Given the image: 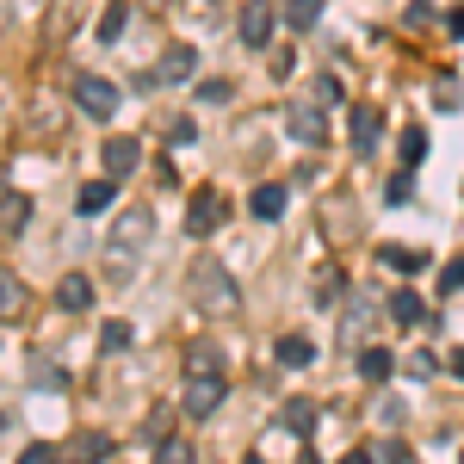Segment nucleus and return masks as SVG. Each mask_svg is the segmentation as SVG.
Returning <instances> with one entry per match:
<instances>
[{"mask_svg":"<svg viewBox=\"0 0 464 464\" xmlns=\"http://www.w3.org/2000/svg\"><path fill=\"white\" fill-rule=\"evenodd\" d=\"M149 236H155V217L149 211H124L118 217L106 254H100V279H106V285H130V279H137V260L149 254Z\"/></svg>","mask_w":464,"mask_h":464,"instance_id":"1","label":"nucleus"},{"mask_svg":"<svg viewBox=\"0 0 464 464\" xmlns=\"http://www.w3.org/2000/svg\"><path fill=\"white\" fill-rule=\"evenodd\" d=\"M186 291H192V304H198L205 316H236V310H242V285H236L229 266H217V260H192Z\"/></svg>","mask_w":464,"mask_h":464,"instance_id":"2","label":"nucleus"},{"mask_svg":"<svg viewBox=\"0 0 464 464\" xmlns=\"http://www.w3.org/2000/svg\"><path fill=\"white\" fill-rule=\"evenodd\" d=\"M118 100H124L118 81H106V74H74V106L87 111L93 124H106L111 111H118Z\"/></svg>","mask_w":464,"mask_h":464,"instance_id":"3","label":"nucleus"},{"mask_svg":"<svg viewBox=\"0 0 464 464\" xmlns=\"http://www.w3.org/2000/svg\"><path fill=\"white\" fill-rule=\"evenodd\" d=\"M223 396H229L223 372H192V384H186V396H179V409H186V421H205V415L223 409Z\"/></svg>","mask_w":464,"mask_h":464,"instance_id":"4","label":"nucleus"},{"mask_svg":"<svg viewBox=\"0 0 464 464\" xmlns=\"http://www.w3.org/2000/svg\"><path fill=\"white\" fill-rule=\"evenodd\" d=\"M186 81H198V56L186 44H168L161 63H155V87H186Z\"/></svg>","mask_w":464,"mask_h":464,"instance_id":"5","label":"nucleus"},{"mask_svg":"<svg viewBox=\"0 0 464 464\" xmlns=\"http://www.w3.org/2000/svg\"><path fill=\"white\" fill-rule=\"evenodd\" d=\"M111 459V433H100V428H81L63 446V464H106Z\"/></svg>","mask_w":464,"mask_h":464,"instance_id":"6","label":"nucleus"},{"mask_svg":"<svg viewBox=\"0 0 464 464\" xmlns=\"http://www.w3.org/2000/svg\"><path fill=\"white\" fill-rule=\"evenodd\" d=\"M347 130H353V155H372L378 137H384V111L378 106H353L347 111Z\"/></svg>","mask_w":464,"mask_h":464,"instance_id":"7","label":"nucleus"},{"mask_svg":"<svg viewBox=\"0 0 464 464\" xmlns=\"http://www.w3.org/2000/svg\"><path fill=\"white\" fill-rule=\"evenodd\" d=\"M217 223H223V192H217V186H205V192L186 205V229H192V236H211Z\"/></svg>","mask_w":464,"mask_h":464,"instance_id":"8","label":"nucleus"},{"mask_svg":"<svg viewBox=\"0 0 464 464\" xmlns=\"http://www.w3.org/2000/svg\"><path fill=\"white\" fill-rule=\"evenodd\" d=\"M100 161H106V174H111V179H124V174H137V161H143V143H137V137H106Z\"/></svg>","mask_w":464,"mask_h":464,"instance_id":"9","label":"nucleus"},{"mask_svg":"<svg viewBox=\"0 0 464 464\" xmlns=\"http://www.w3.org/2000/svg\"><path fill=\"white\" fill-rule=\"evenodd\" d=\"M236 32H242L248 50H260V44L273 37V6H266V0H248V6H242V19H236Z\"/></svg>","mask_w":464,"mask_h":464,"instance_id":"10","label":"nucleus"},{"mask_svg":"<svg viewBox=\"0 0 464 464\" xmlns=\"http://www.w3.org/2000/svg\"><path fill=\"white\" fill-rule=\"evenodd\" d=\"M285 124H291V137H297L304 149H322V143H328V124H322V111H316V106H291Z\"/></svg>","mask_w":464,"mask_h":464,"instance_id":"11","label":"nucleus"},{"mask_svg":"<svg viewBox=\"0 0 464 464\" xmlns=\"http://www.w3.org/2000/svg\"><path fill=\"white\" fill-rule=\"evenodd\" d=\"M111 198H118V179H87L81 192H74V211L81 217H100V211H111Z\"/></svg>","mask_w":464,"mask_h":464,"instance_id":"12","label":"nucleus"},{"mask_svg":"<svg viewBox=\"0 0 464 464\" xmlns=\"http://www.w3.org/2000/svg\"><path fill=\"white\" fill-rule=\"evenodd\" d=\"M279 428H285L291 440H310V433H316V402H304V396L285 402V409H279Z\"/></svg>","mask_w":464,"mask_h":464,"instance_id":"13","label":"nucleus"},{"mask_svg":"<svg viewBox=\"0 0 464 464\" xmlns=\"http://www.w3.org/2000/svg\"><path fill=\"white\" fill-rule=\"evenodd\" d=\"M285 186H254V198H248V211L260 217V223H279V217H285Z\"/></svg>","mask_w":464,"mask_h":464,"instance_id":"14","label":"nucleus"},{"mask_svg":"<svg viewBox=\"0 0 464 464\" xmlns=\"http://www.w3.org/2000/svg\"><path fill=\"white\" fill-rule=\"evenodd\" d=\"M56 304H63V310H87V304H93V279H87V273H63Z\"/></svg>","mask_w":464,"mask_h":464,"instance_id":"15","label":"nucleus"},{"mask_svg":"<svg viewBox=\"0 0 464 464\" xmlns=\"http://www.w3.org/2000/svg\"><path fill=\"white\" fill-rule=\"evenodd\" d=\"M25 223H32V198L25 192H6L0 198V236H19Z\"/></svg>","mask_w":464,"mask_h":464,"instance_id":"16","label":"nucleus"},{"mask_svg":"<svg viewBox=\"0 0 464 464\" xmlns=\"http://www.w3.org/2000/svg\"><path fill=\"white\" fill-rule=\"evenodd\" d=\"M391 372H396V353H391V347H365V353H359V378L391 384Z\"/></svg>","mask_w":464,"mask_h":464,"instance_id":"17","label":"nucleus"},{"mask_svg":"<svg viewBox=\"0 0 464 464\" xmlns=\"http://www.w3.org/2000/svg\"><path fill=\"white\" fill-rule=\"evenodd\" d=\"M19 310H25V279H19L13 266H0V322L19 316Z\"/></svg>","mask_w":464,"mask_h":464,"instance_id":"18","label":"nucleus"},{"mask_svg":"<svg viewBox=\"0 0 464 464\" xmlns=\"http://www.w3.org/2000/svg\"><path fill=\"white\" fill-rule=\"evenodd\" d=\"M391 316L402 322V328H421V322H428V304H421L415 291H391Z\"/></svg>","mask_w":464,"mask_h":464,"instance_id":"19","label":"nucleus"},{"mask_svg":"<svg viewBox=\"0 0 464 464\" xmlns=\"http://www.w3.org/2000/svg\"><path fill=\"white\" fill-rule=\"evenodd\" d=\"M310 359H316V347H310V334H285V341H279V365H291V372H304Z\"/></svg>","mask_w":464,"mask_h":464,"instance_id":"20","label":"nucleus"},{"mask_svg":"<svg viewBox=\"0 0 464 464\" xmlns=\"http://www.w3.org/2000/svg\"><path fill=\"white\" fill-rule=\"evenodd\" d=\"M322 19V0H285V25L291 32H316Z\"/></svg>","mask_w":464,"mask_h":464,"instance_id":"21","label":"nucleus"},{"mask_svg":"<svg viewBox=\"0 0 464 464\" xmlns=\"http://www.w3.org/2000/svg\"><path fill=\"white\" fill-rule=\"evenodd\" d=\"M124 25H130V6H124V0H111L106 13H100V44H118Z\"/></svg>","mask_w":464,"mask_h":464,"instance_id":"22","label":"nucleus"},{"mask_svg":"<svg viewBox=\"0 0 464 464\" xmlns=\"http://www.w3.org/2000/svg\"><path fill=\"white\" fill-rule=\"evenodd\" d=\"M378 260L396 266V273H421V266H428V254H421V248H378Z\"/></svg>","mask_w":464,"mask_h":464,"instance_id":"23","label":"nucleus"},{"mask_svg":"<svg viewBox=\"0 0 464 464\" xmlns=\"http://www.w3.org/2000/svg\"><path fill=\"white\" fill-rule=\"evenodd\" d=\"M155 464H198V459H192V440H179V433H168V440L155 446Z\"/></svg>","mask_w":464,"mask_h":464,"instance_id":"24","label":"nucleus"},{"mask_svg":"<svg viewBox=\"0 0 464 464\" xmlns=\"http://www.w3.org/2000/svg\"><path fill=\"white\" fill-rule=\"evenodd\" d=\"M341 100H347V87H341L334 74H316V81H310V106H341Z\"/></svg>","mask_w":464,"mask_h":464,"instance_id":"25","label":"nucleus"},{"mask_svg":"<svg viewBox=\"0 0 464 464\" xmlns=\"http://www.w3.org/2000/svg\"><path fill=\"white\" fill-rule=\"evenodd\" d=\"M100 347H106V353H124V347H130V322H100Z\"/></svg>","mask_w":464,"mask_h":464,"instance_id":"26","label":"nucleus"},{"mask_svg":"<svg viewBox=\"0 0 464 464\" xmlns=\"http://www.w3.org/2000/svg\"><path fill=\"white\" fill-rule=\"evenodd\" d=\"M186 365H192V372H223V353H217V341H198Z\"/></svg>","mask_w":464,"mask_h":464,"instance_id":"27","label":"nucleus"},{"mask_svg":"<svg viewBox=\"0 0 464 464\" xmlns=\"http://www.w3.org/2000/svg\"><path fill=\"white\" fill-rule=\"evenodd\" d=\"M415 198V174H396V179H384V205H409Z\"/></svg>","mask_w":464,"mask_h":464,"instance_id":"28","label":"nucleus"},{"mask_svg":"<svg viewBox=\"0 0 464 464\" xmlns=\"http://www.w3.org/2000/svg\"><path fill=\"white\" fill-rule=\"evenodd\" d=\"M433 106H446V111H459V106H464V87L452 81V74H446V81L433 87Z\"/></svg>","mask_w":464,"mask_h":464,"instance_id":"29","label":"nucleus"},{"mask_svg":"<svg viewBox=\"0 0 464 464\" xmlns=\"http://www.w3.org/2000/svg\"><path fill=\"white\" fill-rule=\"evenodd\" d=\"M19 464H63V452H56V446H44V440H37V446H25V452H19Z\"/></svg>","mask_w":464,"mask_h":464,"instance_id":"30","label":"nucleus"},{"mask_svg":"<svg viewBox=\"0 0 464 464\" xmlns=\"http://www.w3.org/2000/svg\"><path fill=\"white\" fill-rule=\"evenodd\" d=\"M421 155H428V137H421V130H402V161H409V168H415V161H421Z\"/></svg>","mask_w":464,"mask_h":464,"instance_id":"31","label":"nucleus"},{"mask_svg":"<svg viewBox=\"0 0 464 464\" xmlns=\"http://www.w3.org/2000/svg\"><path fill=\"white\" fill-rule=\"evenodd\" d=\"M372 459H378V464H409V446H402V440H384Z\"/></svg>","mask_w":464,"mask_h":464,"instance_id":"32","label":"nucleus"},{"mask_svg":"<svg viewBox=\"0 0 464 464\" xmlns=\"http://www.w3.org/2000/svg\"><path fill=\"white\" fill-rule=\"evenodd\" d=\"M198 93H205L211 106H229V93H236V87H229V81H198Z\"/></svg>","mask_w":464,"mask_h":464,"instance_id":"33","label":"nucleus"},{"mask_svg":"<svg viewBox=\"0 0 464 464\" xmlns=\"http://www.w3.org/2000/svg\"><path fill=\"white\" fill-rule=\"evenodd\" d=\"M143 440H149V446H161V440H168V415H149V421H143Z\"/></svg>","mask_w":464,"mask_h":464,"instance_id":"34","label":"nucleus"},{"mask_svg":"<svg viewBox=\"0 0 464 464\" xmlns=\"http://www.w3.org/2000/svg\"><path fill=\"white\" fill-rule=\"evenodd\" d=\"M32 384H37V391H63V372H56V365H37Z\"/></svg>","mask_w":464,"mask_h":464,"instance_id":"35","label":"nucleus"},{"mask_svg":"<svg viewBox=\"0 0 464 464\" xmlns=\"http://www.w3.org/2000/svg\"><path fill=\"white\" fill-rule=\"evenodd\" d=\"M409 372H415V378H433V372H440V359H433V353H415V359H409Z\"/></svg>","mask_w":464,"mask_h":464,"instance_id":"36","label":"nucleus"},{"mask_svg":"<svg viewBox=\"0 0 464 464\" xmlns=\"http://www.w3.org/2000/svg\"><path fill=\"white\" fill-rule=\"evenodd\" d=\"M440 285H446V291H464V254L446 266V279H440Z\"/></svg>","mask_w":464,"mask_h":464,"instance_id":"37","label":"nucleus"},{"mask_svg":"<svg viewBox=\"0 0 464 464\" xmlns=\"http://www.w3.org/2000/svg\"><path fill=\"white\" fill-rule=\"evenodd\" d=\"M168 137H174V143L186 149V143H192V137H198V124H192V118H179V124H174V130H168Z\"/></svg>","mask_w":464,"mask_h":464,"instance_id":"38","label":"nucleus"},{"mask_svg":"<svg viewBox=\"0 0 464 464\" xmlns=\"http://www.w3.org/2000/svg\"><path fill=\"white\" fill-rule=\"evenodd\" d=\"M452 37H464V6H452Z\"/></svg>","mask_w":464,"mask_h":464,"instance_id":"39","label":"nucleus"},{"mask_svg":"<svg viewBox=\"0 0 464 464\" xmlns=\"http://www.w3.org/2000/svg\"><path fill=\"white\" fill-rule=\"evenodd\" d=\"M341 464H378V459H372V452H347Z\"/></svg>","mask_w":464,"mask_h":464,"instance_id":"40","label":"nucleus"},{"mask_svg":"<svg viewBox=\"0 0 464 464\" xmlns=\"http://www.w3.org/2000/svg\"><path fill=\"white\" fill-rule=\"evenodd\" d=\"M452 372H459V378H464V347H459V353H452Z\"/></svg>","mask_w":464,"mask_h":464,"instance_id":"41","label":"nucleus"},{"mask_svg":"<svg viewBox=\"0 0 464 464\" xmlns=\"http://www.w3.org/2000/svg\"><path fill=\"white\" fill-rule=\"evenodd\" d=\"M6 428H13V415H6V409H0V433H6Z\"/></svg>","mask_w":464,"mask_h":464,"instance_id":"42","label":"nucleus"},{"mask_svg":"<svg viewBox=\"0 0 464 464\" xmlns=\"http://www.w3.org/2000/svg\"><path fill=\"white\" fill-rule=\"evenodd\" d=\"M297 464H316V452H297Z\"/></svg>","mask_w":464,"mask_h":464,"instance_id":"43","label":"nucleus"},{"mask_svg":"<svg viewBox=\"0 0 464 464\" xmlns=\"http://www.w3.org/2000/svg\"><path fill=\"white\" fill-rule=\"evenodd\" d=\"M0 198H6V179H0Z\"/></svg>","mask_w":464,"mask_h":464,"instance_id":"44","label":"nucleus"},{"mask_svg":"<svg viewBox=\"0 0 464 464\" xmlns=\"http://www.w3.org/2000/svg\"><path fill=\"white\" fill-rule=\"evenodd\" d=\"M248 464H266V459H248Z\"/></svg>","mask_w":464,"mask_h":464,"instance_id":"45","label":"nucleus"},{"mask_svg":"<svg viewBox=\"0 0 464 464\" xmlns=\"http://www.w3.org/2000/svg\"><path fill=\"white\" fill-rule=\"evenodd\" d=\"M459 464H464V459H459Z\"/></svg>","mask_w":464,"mask_h":464,"instance_id":"46","label":"nucleus"}]
</instances>
